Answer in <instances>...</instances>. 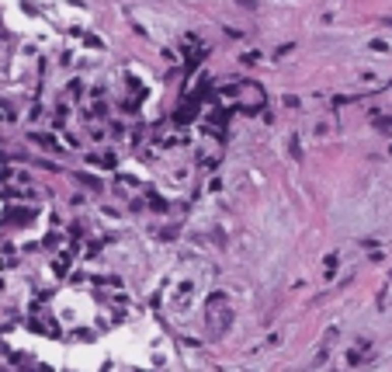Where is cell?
I'll return each instance as SVG.
<instances>
[{"instance_id":"obj_1","label":"cell","mask_w":392,"mask_h":372,"mask_svg":"<svg viewBox=\"0 0 392 372\" xmlns=\"http://www.w3.org/2000/svg\"><path fill=\"white\" fill-rule=\"evenodd\" d=\"M4 219L14 226H24V223H32V209H11V212H4Z\"/></svg>"}]
</instances>
